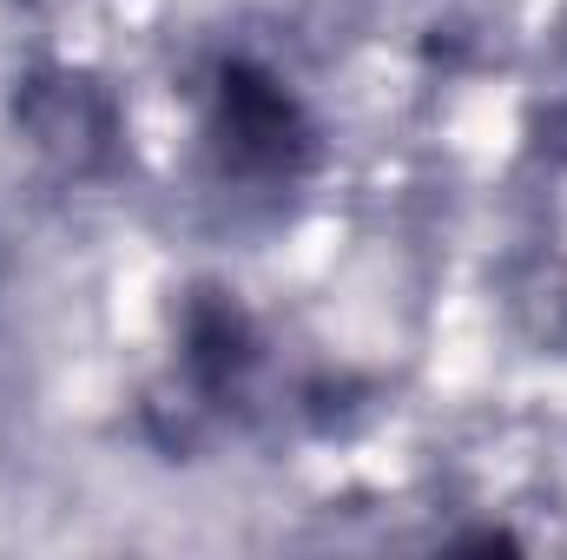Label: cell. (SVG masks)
<instances>
[{
	"mask_svg": "<svg viewBox=\"0 0 567 560\" xmlns=\"http://www.w3.org/2000/svg\"><path fill=\"white\" fill-rule=\"evenodd\" d=\"M198 139L212 158V178L238 198H284L323 158V133L310 106L265 60H245V53H225L198 80Z\"/></svg>",
	"mask_w": 567,
	"mask_h": 560,
	"instance_id": "obj_1",
	"label": "cell"
}]
</instances>
